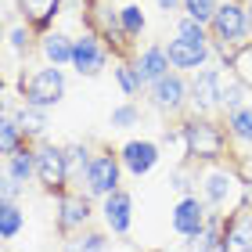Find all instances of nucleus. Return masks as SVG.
I'll list each match as a JSON object with an SVG mask.
<instances>
[{
	"label": "nucleus",
	"mask_w": 252,
	"mask_h": 252,
	"mask_svg": "<svg viewBox=\"0 0 252 252\" xmlns=\"http://www.w3.org/2000/svg\"><path fill=\"white\" fill-rule=\"evenodd\" d=\"M180 137H184V152L194 162H216L227 152V133L223 126H216L209 116H191L180 126Z\"/></svg>",
	"instance_id": "obj_1"
},
{
	"label": "nucleus",
	"mask_w": 252,
	"mask_h": 252,
	"mask_svg": "<svg viewBox=\"0 0 252 252\" xmlns=\"http://www.w3.org/2000/svg\"><path fill=\"white\" fill-rule=\"evenodd\" d=\"M249 7H242L238 0H227V4H220V11L213 15L209 22V36L216 43V51L223 54V62L231 58V54L242 47V43H249Z\"/></svg>",
	"instance_id": "obj_2"
},
{
	"label": "nucleus",
	"mask_w": 252,
	"mask_h": 252,
	"mask_svg": "<svg viewBox=\"0 0 252 252\" xmlns=\"http://www.w3.org/2000/svg\"><path fill=\"white\" fill-rule=\"evenodd\" d=\"M22 97L26 105H36V108H51L65 97V76L58 65H47V68H36L29 79H22Z\"/></svg>",
	"instance_id": "obj_3"
},
{
	"label": "nucleus",
	"mask_w": 252,
	"mask_h": 252,
	"mask_svg": "<svg viewBox=\"0 0 252 252\" xmlns=\"http://www.w3.org/2000/svg\"><path fill=\"white\" fill-rule=\"evenodd\" d=\"M119 173H123V158L112 152L94 155L87 177H83V194L87 198H108L112 191H119Z\"/></svg>",
	"instance_id": "obj_4"
},
{
	"label": "nucleus",
	"mask_w": 252,
	"mask_h": 252,
	"mask_svg": "<svg viewBox=\"0 0 252 252\" xmlns=\"http://www.w3.org/2000/svg\"><path fill=\"white\" fill-rule=\"evenodd\" d=\"M36 180L43 184V191L62 194L68 184V162H65V148L40 141L36 144Z\"/></svg>",
	"instance_id": "obj_5"
},
{
	"label": "nucleus",
	"mask_w": 252,
	"mask_h": 252,
	"mask_svg": "<svg viewBox=\"0 0 252 252\" xmlns=\"http://www.w3.org/2000/svg\"><path fill=\"white\" fill-rule=\"evenodd\" d=\"M220 83H223L220 68H202V72H194V79H191L194 116H209V112L220 108Z\"/></svg>",
	"instance_id": "obj_6"
},
{
	"label": "nucleus",
	"mask_w": 252,
	"mask_h": 252,
	"mask_svg": "<svg viewBox=\"0 0 252 252\" xmlns=\"http://www.w3.org/2000/svg\"><path fill=\"white\" fill-rule=\"evenodd\" d=\"M205 223H209L205 202L198 198V194H184V198L177 202V209H173V231L191 242V238H198L205 231Z\"/></svg>",
	"instance_id": "obj_7"
},
{
	"label": "nucleus",
	"mask_w": 252,
	"mask_h": 252,
	"mask_svg": "<svg viewBox=\"0 0 252 252\" xmlns=\"http://www.w3.org/2000/svg\"><path fill=\"white\" fill-rule=\"evenodd\" d=\"M90 220V198L83 191H62L58 194V231L79 234Z\"/></svg>",
	"instance_id": "obj_8"
},
{
	"label": "nucleus",
	"mask_w": 252,
	"mask_h": 252,
	"mask_svg": "<svg viewBox=\"0 0 252 252\" xmlns=\"http://www.w3.org/2000/svg\"><path fill=\"white\" fill-rule=\"evenodd\" d=\"M105 65H108V51H105V43H101V36L83 32V36L76 40V47H72V68L79 76H97Z\"/></svg>",
	"instance_id": "obj_9"
},
{
	"label": "nucleus",
	"mask_w": 252,
	"mask_h": 252,
	"mask_svg": "<svg viewBox=\"0 0 252 252\" xmlns=\"http://www.w3.org/2000/svg\"><path fill=\"white\" fill-rule=\"evenodd\" d=\"M188 97H191V83L180 72H169L158 83H152V105L162 112H180Z\"/></svg>",
	"instance_id": "obj_10"
},
{
	"label": "nucleus",
	"mask_w": 252,
	"mask_h": 252,
	"mask_svg": "<svg viewBox=\"0 0 252 252\" xmlns=\"http://www.w3.org/2000/svg\"><path fill=\"white\" fill-rule=\"evenodd\" d=\"M209 43L213 40H191V36H180L177 32V40H169V47H166V54H169V65L173 68H198L205 65V58H209Z\"/></svg>",
	"instance_id": "obj_11"
},
{
	"label": "nucleus",
	"mask_w": 252,
	"mask_h": 252,
	"mask_svg": "<svg viewBox=\"0 0 252 252\" xmlns=\"http://www.w3.org/2000/svg\"><path fill=\"white\" fill-rule=\"evenodd\" d=\"M105 205H101V216H105V227L112 234H126L130 231V223H133V198H130V191H112L108 198H101Z\"/></svg>",
	"instance_id": "obj_12"
},
{
	"label": "nucleus",
	"mask_w": 252,
	"mask_h": 252,
	"mask_svg": "<svg viewBox=\"0 0 252 252\" xmlns=\"http://www.w3.org/2000/svg\"><path fill=\"white\" fill-rule=\"evenodd\" d=\"M119 158H123V169H130L133 177H144L158 162V144L155 141H126Z\"/></svg>",
	"instance_id": "obj_13"
},
{
	"label": "nucleus",
	"mask_w": 252,
	"mask_h": 252,
	"mask_svg": "<svg viewBox=\"0 0 252 252\" xmlns=\"http://www.w3.org/2000/svg\"><path fill=\"white\" fill-rule=\"evenodd\" d=\"M15 7L22 11L26 26H32L36 32H47L51 22L62 15V0H15Z\"/></svg>",
	"instance_id": "obj_14"
},
{
	"label": "nucleus",
	"mask_w": 252,
	"mask_h": 252,
	"mask_svg": "<svg viewBox=\"0 0 252 252\" xmlns=\"http://www.w3.org/2000/svg\"><path fill=\"white\" fill-rule=\"evenodd\" d=\"M223 242L227 252H252V209H238L223 223Z\"/></svg>",
	"instance_id": "obj_15"
},
{
	"label": "nucleus",
	"mask_w": 252,
	"mask_h": 252,
	"mask_svg": "<svg viewBox=\"0 0 252 252\" xmlns=\"http://www.w3.org/2000/svg\"><path fill=\"white\" fill-rule=\"evenodd\" d=\"M234 188H238V177L227 173V169H209V173H202V198L209 205H227Z\"/></svg>",
	"instance_id": "obj_16"
},
{
	"label": "nucleus",
	"mask_w": 252,
	"mask_h": 252,
	"mask_svg": "<svg viewBox=\"0 0 252 252\" xmlns=\"http://www.w3.org/2000/svg\"><path fill=\"white\" fill-rule=\"evenodd\" d=\"M137 65V76H141V83L144 87H152V83H158L162 76H169V54H166V47H148L141 58L133 62Z\"/></svg>",
	"instance_id": "obj_17"
},
{
	"label": "nucleus",
	"mask_w": 252,
	"mask_h": 252,
	"mask_svg": "<svg viewBox=\"0 0 252 252\" xmlns=\"http://www.w3.org/2000/svg\"><path fill=\"white\" fill-rule=\"evenodd\" d=\"M72 47H76V40H68L65 32H43V40H40V51L51 65H72Z\"/></svg>",
	"instance_id": "obj_18"
},
{
	"label": "nucleus",
	"mask_w": 252,
	"mask_h": 252,
	"mask_svg": "<svg viewBox=\"0 0 252 252\" xmlns=\"http://www.w3.org/2000/svg\"><path fill=\"white\" fill-rule=\"evenodd\" d=\"M4 173H11L18 180L22 188L29 184V177H36V148H18L15 155H7V166H4Z\"/></svg>",
	"instance_id": "obj_19"
},
{
	"label": "nucleus",
	"mask_w": 252,
	"mask_h": 252,
	"mask_svg": "<svg viewBox=\"0 0 252 252\" xmlns=\"http://www.w3.org/2000/svg\"><path fill=\"white\" fill-rule=\"evenodd\" d=\"M15 123L22 126V133H26L29 141L32 137L40 141L43 130H47V108H36V105H26V101H22V108L15 112Z\"/></svg>",
	"instance_id": "obj_20"
},
{
	"label": "nucleus",
	"mask_w": 252,
	"mask_h": 252,
	"mask_svg": "<svg viewBox=\"0 0 252 252\" xmlns=\"http://www.w3.org/2000/svg\"><path fill=\"white\" fill-rule=\"evenodd\" d=\"M29 144V137L22 133V126L15 123V112L4 108V119H0V152L4 155H15L18 148H26Z\"/></svg>",
	"instance_id": "obj_21"
},
{
	"label": "nucleus",
	"mask_w": 252,
	"mask_h": 252,
	"mask_svg": "<svg viewBox=\"0 0 252 252\" xmlns=\"http://www.w3.org/2000/svg\"><path fill=\"white\" fill-rule=\"evenodd\" d=\"M65 162H68V184H72V180L83 184V177H87L90 162H94V155H90L87 144H65Z\"/></svg>",
	"instance_id": "obj_22"
},
{
	"label": "nucleus",
	"mask_w": 252,
	"mask_h": 252,
	"mask_svg": "<svg viewBox=\"0 0 252 252\" xmlns=\"http://www.w3.org/2000/svg\"><path fill=\"white\" fill-rule=\"evenodd\" d=\"M227 133H231L234 141L252 144V105H242L238 112H231V116H227Z\"/></svg>",
	"instance_id": "obj_23"
},
{
	"label": "nucleus",
	"mask_w": 252,
	"mask_h": 252,
	"mask_svg": "<svg viewBox=\"0 0 252 252\" xmlns=\"http://www.w3.org/2000/svg\"><path fill=\"white\" fill-rule=\"evenodd\" d=\"M22 223H26V213H22L15 202H0V238H4V242H11V238L22 231Z\"/></svg>",
	"instance_id": "obj_24"
},
{
	"label": "nucleus",
	"mask_w": 252,
	"mask_h": 252,
	"mask_svg": "<svg viewBox=\"0 0 252 252\" xmlns=\"http://www.w3.org/2000/svg\"><path fill=\"white\" fill-rule=\"evenodd\" d=\"M223 65L231 68V72L242 79L245 87H252V43H242V47H238V51H234Z\"/></svg>",
	"instance_id": "obj_25"
},
{
	"label": "nucleus",
	"mask_w": 252,
	"mask_h": 252,
	"mask_svg": "<svg viewBox=\"0 0 252 252\" xmlns=\"http://www.w3.org/2000/svg\"><path fill=\"white\" fill-rule=\"evenodd\" d=\"M105 234H97V231H79L72 234L65 242V252H105Z\"/></svg>",
	"instance_id": "obj_26"
},
{
	"label": "nucleus",
	"mask_w": 252,
	"mask_h": 252,
	"mask_svg": "<svg viewBox=\"0 0 252 252\" xmlns=\"http://www.w3.org/2000/svg\"><path fill=\"white\" fill-rule=\"evenodd\" d=\"M216 11H220V0H184V15L194 18V22H202L205 29H209Z\"/></svg>",
	"instance_id": "obj_27"
},
{
	"label": "nucleus",
	"mask_w": 252,
	"mask_h": 252,
	"mask_svg": "<svg viewBox=\"0 0 252 252\" xmlns=\"http://www.w3.org/2000/svg\"><path fill=\"white\" fill-rule=\"evenodd\" d=\"M119 26H123L126 36H141V32H144V11L137 4H126L119 11Z\"/></svg>",
	"instance_id": "obj_28"
},
{
	"label": "nucleus",
	"mask_w": 252,
	"mask_h": 252,
	"mask_svg": "<svg viewBox=\"0 0 252 252\" xmlns=\"http://www.w3.org/2000/svg\"><path fill=\"white\" fill-rule=\"evenodd\" d=\"M116 79H119L123 94H130V97H133V94H141V87H144V83H141V76H137V65H126V62L116 65Z\"/></svg>",
	"instance_id": "obj_29"
},
{
	"label": "nucleus",
	"mask_w": 252,
	"mask_h": 252,
	"mask_svg": "<svg viewBox=\"0 0 252 252\" xmlns=\"http://www.w3.org/2000/svg\"><path fill=\"white\" fill-rule=\"evenodd\" d=\"M112 130H130V126L141 123V108L137 105H119V108H112Z\"/></svg>",
	"instance_id": "obj_30"
},
{
	"label": "nucleus",
	"mask_w": 252,
	"mask_h": 252,
	"mask_svg": "<svg viewBox=\"0 0 252 252\" xmlns=\"http://www.w3.org/2000/svg\"><path fill=\"white\" fill-rule=\"evenodd\" d=\"M7 40H11V51H29V43H32V26H15L7 32Z\"/></svg>",
	"instance_id": "obj_31"
},
{
	"label": "nucleus",
	"mask_w": 252,
	"mask_h": 252,
	"mask_svg": "<svg viewBox=\"0 0 252 252\" xmlns=\"http://www.w3.org/2000/svg\"><path fill=\"white\" fill-rule=\"evenodd\" d=\"M18 180L11 177V173H4V180H0V202H15V194H18Z\"/></svg>",
	"instance_id": "obj_32"
},
{
	"label": "nucleus",
	"mask_w": 252,
	"mask_h": 252,
	"mask_svg": "<svg viewBox=\"0 0 252 252\" xmlns=\"http://www.w3.org/2000/svg\"><path fill=\"white\" fill-rule=\"evenodd\" d=\"M162 11H177V7H184V0H155Z\"/></svg>",
	"instance_id": "obj_33"
},
{
	"label": "nucleus",
	"mask_w": 252,
	"mask_h": 252,
	"mask_svg": "<svg viewBox=\"0 0 252 252\" xmlns=\"http://www.w3.org/2000/svg\"><path fill=\"white\" fill-rule=\"evenodd\" d=\"M202 252H227V242H216V245H209V249H202Z\"/></svg>",
	"instance_id": "obj_34"
},
{
	"label": "nucleus",
	"mask_w": 252,
	"mask_h": 252,
	"mask_svg": "<svg viewBox=\"0 0 252 252\" xmlns=\"http://www.w3.org/2000/svg\"><path fill=\"white\" fill-rule=\"evenodd\" d=\"M249 29H252V4H249Z\"/></svg>",
	"instance_id": "obj_35"
},
{
	"label": "nucleus",
	"mask_w": 252,
	"mask_h": 252,
	"mask_svg": "<svg viewBox=\"0 0 252 252\" xmlns=\"http://www.w3.org/2000/svg\"><path fill=\"white\" fill-rule=\"evenodd\" d=\"M238 4H242V0H238Z\"/></svg>",
	"instance_id": "obj_36"
}]
</instances>
